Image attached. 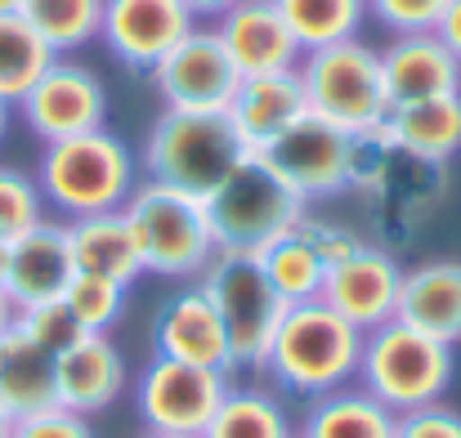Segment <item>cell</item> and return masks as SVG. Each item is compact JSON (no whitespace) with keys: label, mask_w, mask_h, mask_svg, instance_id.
Here are the masks:
<instances>
[{"label":"cell","mask_w":461,"mask_h":438,"mask_svg":"<svg viewBox=\"0 0 461 438\" xmlns=\"http://www.w3.org/2000/svg\"><path fill=\"white\" fill-rule=\"evenodd\" d=\"M358 358H363V331L349 326L322 299H305L287 304L260 371H269V380L283 394L313 403L331 389L354 385Z\"/></svg>","instance_id":"obj_1"},{"label":"cell","mask_w":461,"mask_h":438,"mask_svg":"<svg viewBox=\"0 0 461 438\" xmlns=\"http://www.w3.org/2000/svg\"><path fill=\"white\" fill-rule=\"evenodd\" d=\"M135 183H140L135 152L108 126L45 144L41 161H36V188L45 197V210H54L63 224L104 215V210H122L131 201Z\"/></svg>","instance_id":"obj_2"},{"label":"cell","mask_w":461,"mask_h":438,"mask_svg":"<svg viewBox=\"0 0 461 438\" xmlns=\"http://www.w3.org/2000/svg\"><path fill=\"white\" fill-rule=\"evenodd\" d=\"M122 210H126V219L135 228V246H140L144 273H153V278L193 282L220 255L206 201L184 192V188L140 179Z\"/></svg>","instance_id":"obj_3"},{"label":"cell","mask_w":461,"mask_h":438,"mask_svg":"<svg viewBox=\"0 0 461 438\" xmlns=\"http://www.w3.org/2000/svg\"><path fill=\"white\" fill-rule=\"evenodd\" d=\"M453 376H457L453 344L394 317L363 335V358H358L354 380L394 416H403V412L444 403V394L453 389Z\"/></svg>","instance_id":"obj_4"},{"label":"cell","mask_w":461,"mask_h":438,"mask_svg":"<svg viewBox=\"0 0 461 438\" xmlns=\"http://www.w3.org/2000/svg\"><path fill=\"white\" fill-rule=\"evenodd\" d=\"M296 76H301L309 112L331 121V126H340L345 135L376 130L390 117L385 76H381V49H372L358 36L301 54Z\"/></svg>","instance_id":"obj_5"},{"label":"cell","mask_w":461,"mask_h":438,"mask_svg":"<svg viewBox=\"0 0 461 438\" xmlns=\"http://www.w3.org/2000/svg\"><path fill=\"white\" fill-rule=\"evenodd\" d=\"M247 156L229 112H161L144 144V170L157 183L184 188L193 197H211L229 170Z\"/></svg>","instance_id":"obj_6"},{"label":"cell","mask_w":461,"mask_h":438,"mask_svg":"<svg viewBox=\"0 0 461 438\" xmlns=\"http://www.w3.org/2000/svg\"><path fill=\"white\" fill-rule=\"evenodd\" d=\"M206 215L215 228L220 251H247L256 255L260 246H269L274 237L292 233L309 215V201H301L260 152H247L229 179L206 197Z\"/></svg>","instance_id":"obj_7"},{"label":"cell","mask_w":461,"mask_h":438,"mask_svg":"<svg viewBox=\"0 0 461 438\" xmlns=\"http://www.w3.org/2000/svg\"><path fill=\"white\" fill-rule=\"evenodd\" d=\"M197 282L206 287V295L215 299V308L224 317L233 371L238 367L260 371L265 353H269V340H274V331L287 313V299L269 287L256 255H247V251H220Z\"/></svg>","instance_id":"obj_8"},{"label":"cell","mask_w":461,"mask_h":438,"mask_svg":"<svg viewBox=\"0 0 461 438\" xmlns=\"http://www.w3.org/2000/svg\"><path fill=\"white\" fill-rule=\"evenodd\" d=\"M229 385H233L229 371L193 367V362H175V358L153 353V362L135 380V407H140V421L149 425V434L202 438L215 407L224 403Z\"/></svg>","instance_id":"obj_9"},{"label":"cell","mask_w":461,"mask_h":438,"mask_svg":"<svg viewBox=\"0 0 461 438\" xmlns=\"http://www.w3.org/2000/svg\"><path fill=\"white\" fill-rule=\"evenodd\" d=\"M149 81L170 112H229L242 72L233 67L220 31L211 22H197L149 72Z\"/></svg>","instance_id":"obj_10"},{"label":"cell","mask_w":461,"mask_h":438,"mask_svg":"<svg viewBox=\"0 0 461 438\" xmlns=\"http://www.w3.org/2000/svg\"><path fill=\"white\" fill-rule=\"evenodd\" d=\"M18 117L41 144L90 135V130L108 126V90H104L99 72H90L86 63L54 58L45 67V76L23 94Z\"/></svg>","instance_id":"obj_11"},{"label":"cell","mask_w":461,"mask_h":438,"mask_svg":"<svg viewBox=\"0 0 461 438\" xmlns=\"http://www.w3.org/2000/svg\"><path fill=\"white\" fill-rule=\"evenodd\" d=\"M260 156L309 206L349 192V135L313 112L296 117Z\"/></svg>","instance_id":"obj_12"},{"label":"cell","mask_w":461,"mask_h":438,"mask_svg":"<svg viewBox=\"0 0 461 438\" xmlns=\"http://www.w3.org/2000/svg\"><path fill=\"white\" fill-rule=\"evenodd\" d=\"M399 287H403V269L399 260L385 251V246H358L349 251L345 260L327 264V278H322V304L336 308L349 326H358L363 335L394 322V308H399Z\"/></svg>","instance_id":"obj_13"},{"label":"cell","mask_w":461,"mask_h":438,"mask_svg":"<svg viewBox=\"0 0 461 438\" xmlns=\"http://www.w3.org/2000/svg\"><path fill=\"white\" fill-rule=\"evenodd\" d=\"M193 27L197 18L184 0H104L99 40L131 72H153Z\"/></svg>","instance_id":"obj_14"},{"label":"cell","mask_w":461,"mask_h":438,"mask_svg":"<svg viewBox=\"0 0 461 438\" xmlns=\"http://www.w3.org/2000/svg\"><path fill=\"white\" fill-rule=\"evenodd\" d=\"M126 380L131 367L108 331H81L68 349L54 353V403L77 416H95L113 407Z\"/></svg>","instance_id":"obj_15"},{"label":"cell","mask_w":461,"mask_h":438,"mask_svg":"<svg viewBox=\"0 0 461 438\" xmlns=\"http://www.w3.org/2000/svg\"><path fill=\"white\" fill-rule=\"evenodd\" d=\"M153 349L161 353V358H175V362L233 371V353H229L224 317H220L215 299L206 295L202 282H193V287L175 291L161 308H157Z\"/></svg>","instance_id":"obj_16"},{"label":"cell","mask_w":461,"mask_h":438,"mask_svg":"<svg viewBox=\"0 0 461 438\" xmlns=\"http://www.w3.org/2000/svg\"><path fill=\"white\" fill-rule=\"evenodd\" d=\"M242 76H269V72H296L301 67V45L292 27L283 22L274 0H242L233 4L220 22H211Z\"/></svg>","instance_id":"obj_17"},{"label":"cell","mask_w":461,"mask_h":438,"mask_svg":"<svg viewBox=\"0 0 461 438\" xmlns=\"http://www.w3.org/2000/svg\"><path fill=\"white\" fill-rule=\"evenodd\" d=\"M381 76H385L390 108L439 99V94H461V58L435 31L390 36V45L381 49Z\"/></svg>","instance_id":"obj_18"},{"label":"cell","mask_w":461,"mask_h":438,"mask_svg":"<svg viewBox=\"0 0 461 438\" xmlns=\"http://www.w3.org/2000/svg\"><path fill=\"white\" fill-rule=\"evenodd\" d=\"M72 273H77V264H72V246H68V224L45 215L32 233L9 242V282H5V295L14 299V308L63 299Z\"/></svg>","instance_id":"obj_19"},{"label":"cell","mask_w":461,"mask_h":438,"mask_svg":"<svg viewBox=\"0 0 461 438\" xmlns=\"http://www.w3.org/2000/svg\"><path fill=\"white\" fill-rule=\"evenodd\" d=\"M305 90L296 72H269V76H242L233 103H229V121L238 130V139L247 152H265L296 117H305Z\"/></svg>","instance_id":"obj_20"},{"label":"cell","mask_w":461,"mask_h":438,"mask_svg":"<svg viewBox=\"0 0 461 438\" xmlns=\"http://www.w3.org/2000/svg\"><path fill=\"white\" fill-rule=\"evenodd\" d=\"M394 317L457 349V340H461V260H430V264L403 269V287H399Z\"/></svg>","instance_id":"obj_21"},{"label":"cell","mask_w":461,"mask_h":438,"mask_svg":"<svg viewBox=\"0 0 461 438\" xmlns=\"http://www.w3.org/2000/svg\"><path fill=\"white\" fill-rule=\"evenodd\" d=\"M68 246H72L77 273H99V278L122 282V287L144 278V260H140L135 228H131L126 210H104V215L68 219Z\"/></svg>","instance_id":"obj_22"},{"label":"cell","mask_w":461,"mask_h":438,"mask_svg":"<svg viewBox=\"0 0 461 438\" xmlns=\"http://www.w3.org/2000/svg\"><path fill=\"white\" fill-rule=\"evenodd\" d=\"M385 135L403 156L444 165L448 156L461 152V94H439V99L390 108Z\"/></svg>","instance_id":"obj_23"},{"label":"cell","mask_w":461,"mask_h":438,"mask_svg":"<svg viewBox=\"0 0 461 438\" xmlns=\"http://www.w3.org/2000/svg\"><path fill=\"white\" fill-rule=\"evenodd\" d=\"M394 430L399 416L358 385L313 398L301 421V438H394Z\"/></svg>","instance_id":"obj_24"},{"label":"cell","mask_w":461,"mask_h":438,"mask_svg":"<svg viewBox=\"0 0 461 438\" xmlns=\"http://www.w3.org/2000/svg\"><path fill=\"white\" fill-rule=\"evenodd\" d=\"M0 407L18 421L54 403V353L32 344L23 331H5V362H0Z\"/></svg>","instance_id":"obj_25"},{"label":"cell","mask_w":461,"mask_h":438,"mask_svg":"<svg viewBox=\"0 0 461 438\" xmlns=\"http://www.w3.org/2000/svg\"><path fill=\"white\" fill-rule=\"evenodd\" d=\"M256 264L260 273L269 278V287L283 295L287 304H305V299H318L322 295V278H327V260L313 251L301 224L283 237H274L269 246L256 251Z\"/></svg>","instance_id":"obj_26"},{"label":"cell","mask_w":461,"mask_h":438,"mask_svg":"<svg viewBox=\"0 0 461 438\" xmlns=\"http://www.w3.org/2000/svg\"><path fill=\"white\" fill-rule=\"evenodd\" d=\"M292 421L278 403V394L256 385H229L224 403L215 407L202 438H292Z\"/></svg>","instance_id":"obj_27"},{"label":"cell","mask_w":461,"mask_h":438,"mask_svg":"<svg viewBox=\"0 0 461 438\" xmlns=\"http://www.w3.org/2000/svg\"><path fill=\"white\" fill-rule=\"evenodd\" d=\"M59 54L41 40V31L23 13H0V99L9 108L23 103V94L45 76V67Z\"/></svg>","instance_id":"obj_28"},{"label":"cell","mask_w":461,"mask_h":438,"mask_svg":"<svg viewBox=\"0 0 461 438\" xmlns=\"http://www.w3.org/2000/svg\"><path fill=\"white\" fill-rule=\"evenodd\" d=\"M274 4L305 54L336 40H354L358 27L367 22V0H274Z\"/></svg>","instance_id":"obj_29"},{"label":"cell","mask_w":461,"mask_h":438,"mask_svg":"<svg viewBox=\"0 0 461 438\" xmlns=\"http://www.w3.org/2000/svg\"><path fill=\"white\" fill-rule=\"evenodd\" d=\"M23 18L41 31V40L68 58L99 40L104 27V0H23Z\"/></svg>","instance_id":"obj_30"},{"label":"cell","mask_w":461,"mask_h":438,"mask_svg":"<svg viewBox=\"0 0 461 438\" xmlns=\"http://www.w3.org/2000/svg\"><path fill=\"white\" fill-rule=\"evenodd\" d=\"M126 291L122 282L113 278H99V273H72L68 291H63V304L68 313L77 317L81 331H113L126 313Z\"/></svg>","instance_id":"obj_31"},{"label":"cell","mask_w":461,"mask_h":438,"mask_svg":"<svg viewBox=\"0 0 461 438\" xmlns=\"http://www.w3.org/2000/svg\"><path fill=\"white\" fill-rule=\"evenodd\" d=\"M41 219H45V197L36 188V174L0 165V242H18Z\"/></svg>","instance_id":"obj_32"},{"label":"cell","mask_w":461,"mask_h":438,"mask_svg":"<svg viewBox=\"0 0 461 438\" xmlns=\"http://www.w3.org/2000/svg\"><path fill=\"white\" fill-rule=\"evenodd\" d=\"M14 331H23V335H27L32 344H41L45 353H59V349H68V344L81 335V326H77V317L68 313L63 299H45V304L18 308V313H14Z\"/></svg>","instance_id":"obj_33"},{"label":"cell","mask_w":461,"mask_h":438,"mask_svg":"<svg viewBox=\"0 0 461 438\" xmlns=\"http://www.w3.org/2000/svg\"><path fill=\"white\" fill-rule=\"evenodd\" d=\"M444 9H448V0H367V18H376L390 36L435 31Z\"/></svg>","instance_id":"obj_34"},{"label":"cell","mask_w":461,"mask_h":438,"mask_svg":"<svg viewBox=\"0 0 461 438\" xmlns=\"http://www.w3.org/2000/svg\"><path fill=\"white\" fill-rule=\"evenodd\" d=\"M9 438H95V430H90V416H77L68 407H45V412L18 416Z\"/></svg>","instance_id":"obj_35"},{"label":"cell","mask_w":461,"mask_h":438,"mask_svg":"<svg viewBox=\"0 0 461 438\" xmlns=\"http://www.w3.org/2000/svg\"><path fill=\"white\" fill-rule=\"evenodd\" d=\"M394 438H461V412L435 403V407H417L399 416Z\"/></svg>","instance_id":"obj_36"},{"label":"cell","mask_w":461,"mask_h":438,"mask_svg":"<svg viewBox=\"0 0 461 438\" xmlns=\"http://www.w3.org/2000/svg\"><path fill=\"white\" fill-rule=\"evenodd\" d=\"M301 233L313 242V251H318L327 264H336V260H345L349 251H358V246H363V237H358V233H349L345 224L313 219V215H305V219H301Z\"/></svg>","instance_id":"obj_37"},{"label":"cell","mask_w":461,"mask_h":438,"mask_svg":"<svg viewBox=\"0 0 461 438\" xmlns=\"http://www.w3.org/2000/svg\"><path fill=\"white\" fill-rule=\"evenodd\" d=\"M435 36L453 49L461 58V0H448V9H444V18L435 22Z\"/></svg>","instance_id":"obj_38"},{"label":"cell","mask_w":461,"mask_h":438,"mask_svg":"<svg viewBox=\"0 0 461 438\" xmlns=\"http://www.w3.org/2000/svg\"><path fill=\"white\" fill-rule=\"evenodd\" d=\"M188 4V13L197 18V22H220L233 4H242V0H184Z\"/></svg>","instance_id":"obj_39"},{"label":"cell","mask_w":461,"mask_h":438,"mask_svg":"<svg viewBox=\"0 0 461 438\" xmlns=\"http://www.w3.org/2000/svg\"><path fill=\"white\" fill-rule=\"evenodd\" d=\"M14 313H18V308H14V299L0 291V331H9V326H14Z\"/></svg>","instance_id":"obj_40"},{"label":"cell","mask_w":461,"mask_h":438,"mask_svg":"<svg viewBox=\"0 0 461 438\" xmlns=\"http://www.w3.org/2000/svg\"><path fill=\"white\" fill-rule=\"evenodd\" d=\"M9 282V242H0V291Z\"/></svg>","instance_id":"obj_41"},{"label":"cell","mask_w":461,"mask_h":438,"mask_svg":"<svg viewBox=\"0 0 461 438\" xmlns=\"http://www.w3.org/2000/svg\"><path fill=\"white\" fill-rule=\"evenodd\" d=\"M5 135H9V103L0 99V144H5Z\"/></svg>","instance_id":"obj_42"},{"label":"cell","mask_w":461,"mask_h":438,"mask_svg":"<svg viewBox=\"0 0 461 438\" xmlns=\"http://www.w3.org/2000/svg\"><path fill=\"white\" fill-rule=\"evenodd\" d=\"M9 434H14V416L0 407V438H9Z\"/></svg>","instance_id":"obj_43"},{"label":"cell","mask_w":461,"mask_h":438,"mask_svg":"<svg viewBox=\"0 0 461 438\" xmlns=\"http://www.w3.org/2000/svg\"><path fill=\"white\" fill-rule=\"evenodd\" d=\"M0 13H23V0H0Z\"/></svg>","instance_id":"obj_44"},{"label":"cell","mask_w":461,"mask_h":438,"mask_svg":"<svg viewBox=\"0 0 461 438\" xmlns=\"http://www.w3.org/2000/svg\"><path fill=\"white\" fill-rule=\"evenodd\" d=\"M0 362H5V331H0Z\"/></svg>","instance_id":"obj_45"},{"label":"cell","mask_w":461,"mask_h":438,"mask_svg":"<svg viewBox=\"0 0 461 438\" xmlns=\"http://www.w3.org/2000/svg\"><path fill=\"white\" fill-rule=\"evenodd\" d=\"M144 438H170V434H144Z\"/></svg>","instance_id":"obj_46"},{"label":"cell","mask_w":461,"mask_h":438,"mask_svg":"<svg viewBox=\"0 0 461 438\" xmlns=\"http://www.w3.org/2000/svg\"><path fill=\"white\" fill-rule=\"evenodd\" d=\"M292 438H301V434H292Z\"/></svg>","instance_id":"obj_47"}]
</instances>
